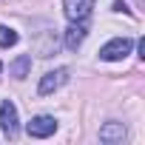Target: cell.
<instances>
[{
  "instance_id": "obj_10",
  "label": "cell",
  "mask_w": 145,
  "mask_h": 145,
  "mask_svg": "<svg viewBox=\"0 0 145 145\" xmlns=\"http://www.w3.org/2000/svg\"><path fill=\"white\" fill-rule=\"evenodd\" d=\"M137 46H139V57L145 60V37H139V40H137Z\"/></svg>"
},
{
  "instance_id": "obj_6",
  "label": "cell",
  "mask_w": 145,
  "mask_h": 145,
  "mask_svg": "<svg viewBox=\"0 0 145 145\" xmlns=\"http://www.w3.org/2000/svg\"><path fill=\"white\" fill-rule=\"evenodd\" d=\"M125 139V125L122 122H105L103 128H100V142H105V145H120Z\"/></svg>"
},
{
  "instance_id": "obj_1",
  "label": "cell",
  "mask_w": 145,
  "mask_h": 145,
  "mask_svg": "<svg viewBox=\"0 0 145 145\" xmlns=\"http://www.w3.org/2000/svg\"><path fill=\"white\" fill-rule=\"evenodd\" d=\"M131 48H134V40H131V37H114V40H108V43L100 48V60H105V63L125 60V57L131 54Z\"/></svg>"
},
{
  "instance_id": "obj_11",
  "label": "cell",
  "mask_w": 145,
  "mask_h": 145,
  "mask_svg": "<svg viewBox=\"0 0 145 145\" xmlns=\"http://www.w3.org/2000/svg\"><path fill=\"white\" fill-rule=\"evenodd\" d=\"M0 74H3V63H0Z\"/></svg>"
},
{
  "instance_id": "obj_5",
  "label": "cell",
  "mask_w": 145,
  "mask_h": 145,
  "mask_svg": "<svg viewBox=\"0 0 145 145\" xmlns=\"http://www.w3.org/2000/svg\"><path fill=\"white\" fill-rule=\"evenodd\" d=\"M68 83V68H54V71H48V74L40 80V86H37V94L40 97H48V94H54L60 86H65Z\"/></svg>"
},
{
  "instance_id": "obj_2",
  "label": "cell",
  "mask_w": 145,
  "mask_h": 145,
  "mask_svg": "<svg viewBox=\"0 0 145 145\" xmlns=\"http://www.w3.org/2000/svg\"><path fill=\"white\" fill-rule=\"evenodd\" d=\"M0 128L9 139H14L20 134V120H17V105L12 100H3L0 103Z\"/></svg>"
},
{
  "instance_id": "obj_9",
  "label": "cell",
  "mask_w": 145,
  "mask_h": 145,
  "mask_svg": "<svg viewBox=\"0 0 145 145\" xmlns=\"http://www.w3.org/2000/svg\"><path fill=\"white\" fill-rule=\"evenodd\" d=\"M17 31L14 29H9V26H0V48H12V46H17Z\"/></svg>"
},
{
  "instance_id": "obj_4",
  "label": "cell",
  "mask_w": 145,
  "mask_h": 145,
  "mask_svg": "<svg viewBox=\"0 0 145 145\" xmlns=\"http://www.w3.org/2000/svg\"><path fill=\"white\" fill-rule=\"evenodd\" d=\"M94 9V0H63V12L71 23H86Z\"/></svg>"
},
{
  "instance_id": "obj_3",
  "label": "cell",
  "mask_w": 145,
  "mask_h": 145,
  "mask_svg": "<svg viewBox=\"0 0 145 145\" xmlns=\"http://www.w3.org/2000/svg\"><path fill=\"white\" fill-rule=\"evenodd\" d=\"M54 131H57V120L48 117V114H37V117H31L29 125H26V134L34 137V139H46V137H51Z\"/></svg>"
},
{
  "instance_id": "obj_8",
  "label": "cell",
  "mask_w": 145,
  "mask_h": 145,
  "mask_svg": "<svg viewBox=\"0 0 145 145\" xmlns=\"http://www.w3.org/2000/svg\"><path fill=\"white\" fill-rule=\"evenodd\" d=\"M29 68H31V54H20L12 65H9V71H12V77H17V80H23L26 74H29Z\"/></svg>"
},
{
  "instance_id": "obj_7",
  "label": "cell",
  "mask_w": 145,
  "mask_h": 145,
  "mask_svg": "<svg viewBox=\"0 0 145 145\" xmlns=\"http://www.w3.org/2000/svg\"><path fill=\"white\" fill-rule=\"evenodd\" d=\"M86 34H88V29H86V23H71V26L65 29V46H68L71 51H77V48L83 46V40H86Z\"/></svg>"
}]
</instances>
